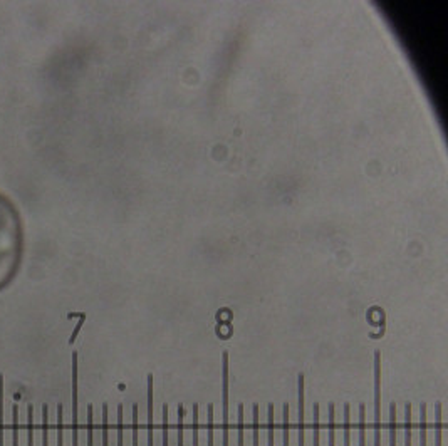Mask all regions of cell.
Here are the masks:
<instances>
[{
	"instance_id": "obj_1",
	"label": "cell",
	"mask_w": 448,
	"mask_h": 446,
	"mask_svg": "<svg viewBox=\"0 0 448 446\" xmlns=\"http://www.w3.org/2000/svg\"><path fill=\"white\" fill-rule=\"evenodd\" d=\"M25 250L24 222L16 203L0 191V290L19 273Z\"/></svg>"
},
{
	"instance_id": "obj_2",
	"label": "cell",
	"mask_w": 448,
	"mask_h": 446,
	"mask_svg": "<svg viewBox=\"0 0 448 446\" xmlns=\"http://www.w3.org/2000/svg\"><path fill=\"white\" fill-rule=\"evenodd\" d=\"M374 446H381V352L374 350Z\"/></svg>"
},
{
	"instance_id": "obj_3",
	"label": "cell",
	"mask_w": 448,
	"mask_h": 446,
	"mask_svg": "<svg viewBox=\"0 0 448 446\" xmlns=\"http://www.w3.org/2000/svg\"><path fill=\"white\" fill-rule=\"evenodd\" d=\"M222 408H224V423H222V446H230L228 434H230V409H228V352L222 354Z\"/></svg>"
},
{
	"instance_id": "obj_4",
	"label": "cell",
	"mask_w": 448,
	"mask_h": 446,
	"mask_svg": "<svg viewBox=\"0 0 448 446\" xmlns=\"http://www.w3.org/2000/svg\"><path fill=\"white\" fill-rule=\"evenodd\" d=\"M304 374L297 376V413H299V419H297V440L299 446H305V389H304Z\"/></svg>"
},
{
	"instance_id": "obj_5",
	"label": "cell",
	"mask_w": 448,
	"mask_h": 446,
	"mask_svg": "<svg viewBox=\"0 0 448 446\" xmlns=\"http://www.w3.org/2000/svg\"><path fill=\"white\" fill-rule=\"evenodd\" d=\"M148 446H153V374H148Z\"/></svg>"
},
{
	"instance_id": "obj_6",
	"label": "cell",
	"mask_w": 448,
	"mask_h": 446,
	"mask_svg": "<svg viewBox=\"0 0 448 446\" xmlns=\"http://www.w3.org/2000/svg\"><path fill=\"white\" fill-rule=\"evenodd\" d=\"M336 408L334 404L331 403L327 406V428H329V434H327V446H336V441H334V436H336Z\"/></svg>"
},
{
	"instance_id": "obj_7",
	"label": "cell",
	"mask_w": 448,
	"mask_h": 446,
	"mask_svg": "<svg viewBox=\"0 0 448 446\" xmlns=\"http://www.w3.org/2000/svg\"><path fill=\"white\" fill-rule=\"evenodd\" d=\"M442 428H443V421H442V403L436 401L435 403V446H442Z\"/></svg>"
},
{
	"instance_id": "obj_8",
	"label": "cell",
	"mask_w": 448,
	"mask_h": 446,
	"mask_svg": "<svg viewBox=\"0 0 448 446\" xmlns=\"http://www.w3.org/2000/svg\"><path fill=\"white\" fill-rule=\"evenodd\" d=\"M342 433H344V446H351V406L344 404V423H342Z\"/></svg>"
},
{
	"instance_id": "obj_9",
	"label": "cell",
	"mask_w": 448,
	"mask_h": 446,
	"mask_svg": "<svg viewBox=\"0 0 448 446\" xmlns=\"http://www.w3.org/2000/svg\"><path fill=\"white\" fill-rule=\"evenodd\" d=\"M252 438L254 446H260V418H258V404L252 406Z\"/></svg>"
},
{
	"instance_id": "obj_10",
	"label": "cell",
	"mask_w": 448,
	"mask_h": 446,
	"mask_svg": "<svg viewBox=\"0 0 448 446\" xmlns=\"http://www.w3.org/2000/svg\"><path fill=\"white\" fill-rule=\"evenodd\" d=\"M319 403H314L312 406V446H319Z\"/></svg>"
},
{
	"instance_id": "obj_11",
	"label": "cell",
	"mask_w": 448,
	"mask_h": 446,
	"mask_svg": "<svg viewBox=\"0 0 448 446\" xmlns=\"http://www.w3.org/2000/svg\"><path fill=\"white\" fill-rule=\"evenodd\" d=\"M389 446H396V404H389Z\"/></svg>"
},
{
	"instance_id": "obj_12",
	"label": "cell",
	"mask_w": 448,
	"mask_h": 446,
	"mask_svg": "<svg viewBox=\"0 0 448 446\" xmlns=\"http://www.w3.org/2000/svg\"><path fill=\"white\" fill-rule=\"evenodd\" d=\"M420 446H427V404H420Z\"/></svg>"
},
{
	"instance_id": "obj_13",
	"label": "cell",
	"mask_w": 448,
	"mask_h": 446,
	"mask_svg": "<svg viewBox=\"0 0 448 446\" xmlns=\"http://www.w3.org/2000/svg\"><path fill=\"white\" fill-rule=\"evenodd\" d=\"M359 446H366V406L359 404Z\"/></svg>"
},
{
	"instance_id": "obj_14",
	"label": "cell",
	"mask_w": 448,
	"mask_h": 446,
	"mask_svg": "<svg viewBox=\"0 0 448 446\" xmlns=\"http://www.w3.org/2000/svg\"><path fill=\"white\" fill-rule=\"evenodd\" d=\"M237 430H239V438H237V446H243V436H245V425H243V406L239 404V411H237Z\"/></svg>"
},
{
	"instance_id": "obj_15",
	"label": "cell",
	"mask_w": 448,
	"mask_h": 446,
	"mask_svg": "<svg viewBox=\"0 0 448 446\" xmlns=\"http://www.w3.org/2000/svg\"><path fill=\"white\" fill-rule=\"evenodd\" d=\"M405 446H411V404L405 406Z\"/></svg>"
},
{
	"instance_id": "obj_16",
	"label": "cell",
	"mask_w": 448,
	"mask_h": 446,
	"mask_svg": "<svg viewBox=\"0 0 448 446\" xmlns=\"http://www.w3.org/2000/svg\"><path fill=\"white\" fill-rule=\"evenodd\" d=\"M192 431L193 446H198V404H193L192 408Z\"/></svg>"
},
{
	"instance_id": "obj_17",
	"label": "cell",
	"mask_w": 448,
	"mask_h": 446,
	"mask_svg": "<svg viewBox=\"0 0 448 446\" xmlns=\"http://www.w3.org/2000/svg\"><path fill=\"white\" fill-rule=\"evenodd\" d=\"M267 431H269V446H274V404L267 408Z\"/></svg>"
},
{
	"instance_id": "obj_18",
	"label": "cell",
	"mask_w": 448,
	"mask_h": 446,
	"mask_svg": "<svg viewBox=\"0 0 448 446\" xmlns=\"http://www.w3.org/2000/svg\"><path fill=\"white\" fill-rule=\"evenodd\" d=\"M207 426H208V441L207 446H213V404L207 406Z\"/></svg>"
},
{
	"instance_id": "obj_19",
	"label": "cell",
	"mask_w": 448,
	"mask_h": 446,
	"mask_svg": "<svg viewBox=\"0 0 448 446\" xmlns=\"http://www.w3.org/2000/svg\"><path fill=\"white\" fill-rule=\"evenodd\" d=\"M183 418H185V408L181 404H178V421H176L178 446H183Z\"/></svg>"
},
{
	"instance_id": "obj_20",
	"label": "cell",
	"mask_w": 448,
	"mask_h": 446,
	"mask_svg": "<svg viewBox=\"0 0 448 446\" xmlns=\"http://www.w3.org/2000/svg\"><path fill=\"white\" fill-rule=\"evenodd\" d=\"M282 438H284V446H289V406H287V404H284Z\"/></svg>"
},
{
	"instance_id": "obj_21",
	"label": "cell",
	"mask_w": 448,
	"mask_h": 446,
	"mask_svg": "<svg viewBox=\"0 0 448 446\" xmlns=\"http://www.w3.org/2000/svg\"><path fill=\"white\" fill-rule=\"evenodd\" d=\"M163 446H168V404L163 406Z\"/></svg>"
},
{
	"instance_id": "obj_22",
	"label": "cell",
	"mask_w": 448,
	"mask_h": 446,
	"mask_svg": "<svg viewBox=\"0 0 448 446\" xmlns=\"http://www.w3.org/2000/svg\"><path fill=\"white\" fill-rule=\"evenodd\" d=\"M123 434H125V426H123V406L118 408V446H123Z\"/></svg>"
},
{
	"instance_id": "obj_23",
	"label": "cell",
	"mask_w": 448,
	"mask_h": 446,
	"mask_svg": "<svg viewBox=\"0 0 448 446\" xmlns=\"http://www.w3.org/2000/svg\"><path fill=\"white\" fill-rule=\"evenodd\" d=\"M133 446H138V404L133 406Z\"/></svg>"
},
{
	"instance_id": "obj_24",
	"label": "cell",
	"mask_w": 448,
	"mask_h": 446,
	"mask_svg": "<svg viewBox=\"0 0 448 446\" xmlns=\"http://www.w3.org/2000/svg\"><path fill=\"white\" fill-rule=\"evenodd\" d=\"M103 418H104V423H103V446H108V408L104 406L103 409Z\"/></svg>"
},
{
	"instance_id": "obj_25",
	"label": "cell",
	"mask_w": 448,
	"mask_h": 446,
	"mask_svg": "<svg viewBox=\"0 0 448 446\" xmlns=\"http://www.w3.org/2000/svg\"><path fill=\"white\" fill-rule=\"evenodd\" d=\"M87 419H89V421H87V433H89L87 436H89V446H93V440H91V438H93V408H91V406H89V409H87Z\"/></svg>"
}]
</instances>
